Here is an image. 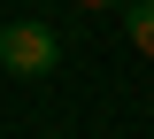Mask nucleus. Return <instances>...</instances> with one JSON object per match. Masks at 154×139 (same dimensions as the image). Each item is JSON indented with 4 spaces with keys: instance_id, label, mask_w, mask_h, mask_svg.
I'll return each mask as SVG.
<instances>
[{
    "instance_id": "1",
    "label": "nucleus",
    "mask_w": 154,
    "mask_h": 139,
    "mask_svg": "<svg viewBox=\"0 0 154 139\" xmlns=\"http://www.w3.org/2000/svg\"><path fill=\"white\" fill-rule=\"evenodd\" d=\"M0 70L8 77H54L62 70L54 23H0Z\"/></svg>"
},
{
    "instance_id": "2",
    "label": "nucleus",
    "mask_w": 154,
    "mask_h": 139,
    "mask_svg": "<svg viewBox=\"0 0 154 139\" xmlns=\"http://www.w3.org/2000/svg\"><path fill=\"white\" fill-rule=\"evenodd\" d=\"M123 31H131L139 54H154V0H131V8H123Z\"/></svg>"
},
{
    "instance_id": "3",
    "label": "nucleus",
    "mask_w": 154,
    "mask_h": 139,
    "mask_svg": "<svg viewBox=\"0 0 154 139\" xmlns=\"http://www.w3.org/2000/svg\"><path fill=\"white\" fill-rule=\"evenodd\" d=\"M77 8H131V0H77Z\"/></svg>"
}]
</instances>
